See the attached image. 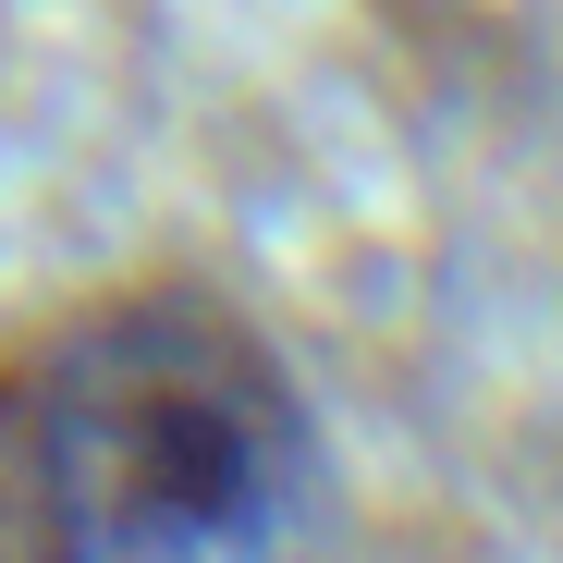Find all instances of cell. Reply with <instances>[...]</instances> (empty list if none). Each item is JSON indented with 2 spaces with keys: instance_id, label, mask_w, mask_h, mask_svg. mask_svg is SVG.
I'll use <instances>...</instances> for the list:
<instances>
[{
  "instance_id": "1",
  "label": "cell",
  "mask_w": 563,
  "mask_h": 563,
  "mask_svg": "<svg viewBox=\"0 0 563 563\" xmlns=\"http://www.w3.org/2000/svg\"><path fill=\"white\" fill-rule=\"evenodd\" d=\"M0 563H355L282 331L209 269H123L0 331Z\"/></svg>"
}]
</instances>
